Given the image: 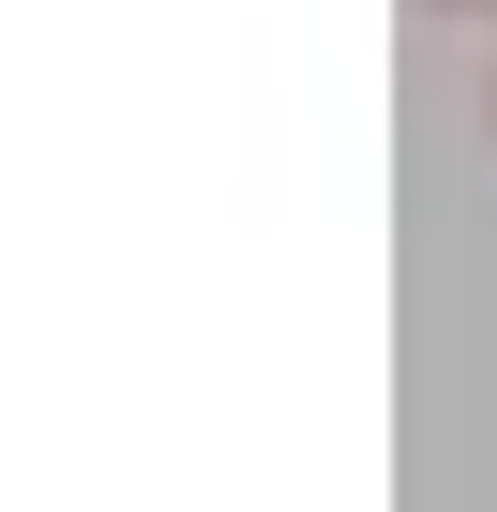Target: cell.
<instances>
[{
  "instance_id": "2",
  "label": "cell",
  "mask_w": 497,
  "mask_h": 512,
  "mask_svg": "<svg viewBox=\"0 0 497 512\" xmlns=\"http://www.w3.org/2000/svg\"><path fill=\"white\" fill-rule=\"evenodd\" d=\"M482 106H497V91H482Z\"/></svg>"
},
{
  "instance_id": "1",
  "label": "cell",
  "mask_w": 497,
  "mask_h": 512,
  "mask_svg": "<svg viewBox=\"0 0 497 512\" xmlns=\"http://www.w3.org/2000/svg\"><path fill=\"white\" fill-rule=\"evenodd\" d=\"M422 16H452V31H497V0H422Z\"/></svg>"
}]
</instances>
